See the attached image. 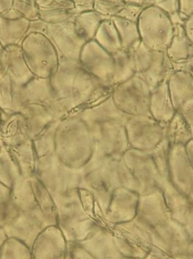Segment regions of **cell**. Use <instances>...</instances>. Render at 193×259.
Returning a JSON list of instances; mask_svg holds the SVG:
<instances>
[{
    "instance_id": "1",
    "label": "cell",
    "mask_w": 193,
    "mask_h": 259,
    "mask_svg": "<svg viewBox=\"0 0 193 259\" xmlns=\"http://www.w3.org/2000/svg\"><path fill=\"white\" fill-rule=\"evenodd\" d=\"M55 203L57 226L68 243H81L98 226L96 219L86 211L80 196L60 197Z\"/></svg>"
},
{
    "instance_id": "2",
    "label": "cell",
    "mask_w": 193,
    "mask_h": 259,
    "mask_svg": "<svg viewBox=\"0 0 193 259\" xmlns=\"http://www.w3.org/2000/svg\"><path fill=\"white\" fill-rule=\"evenodd\" d=\"M152 90L138 76L117 84L112 97L115 106L129 116L150 115V100Z\"/></svg>"
},
{
    "instance_id": "3",
    "label": "cell",
    "mask_w": 193,
    "mask_h": 259,
    "mask_svg": "<svg viewBox=\"0 0 193 259\" xmlns=\"http://www.w3.org/2000/svg\"><path fill=\"white\" fill-rule=\"evenodd\" d=\"M165 126L151 115L131 116L124 124L131 148L144 152L153 150L165 138Z\"/></svg>"
},
{
    "instance_id": "4",
    "label": "cell",
    "mask_w": 193,
    "mask_h": 259,
    "mask_svg": "<svg viewBox=\"0 0 193 259\" xmlns=\"http://www.w3.org/2000/svg\"><path fill=\"white\" fill-rule=\"evenodd\" d=\"M135 56L136 75L142 78L152 91L168 81L174 71L173 62L165 53L143 50L135 53Z\"/></svg>"
},
{
    "instance_id": "5",
    "label": "cell",
    "mask_w": 193,
    "mask_h": 259,
    "mask_svg": "<svg viewBox=\"0 0 193 259\" xmlns=\"http://www.w3.org/2000/svg\"><path fill=\"white\" fill-rule=\"evenodd\" d=\"M48 226L50 225L37 206L29 211H18L3 228L8 237L23 242L31 249L38 236Z\"/></svg>"
},
{
    "instance_id": "6",
    "label": "cell",
    "mask_w": 193,
    "mask_h": 259,
    "mask_svg": "<svg viewBox=\"0 0 193 259\" xmlns=\"http://www.w3.org/2000/svg\"><path fill=\"white\" fill-rule=\"evenodd\" d=\"M122 158L139 184L140 194L158 187L162 177L149 152L131 148Z\"/></svg>"
},
{
    "instance_id": "7",
    "label": "cell",
    "mask_w": 193,
    "mask_h": 259,
    "mask_svg": "<svg viewBox=\"0 0 193 259\" xmlns=\"http://www.w3.org/2000/svg\"><path fill=\"white\" fill-rule=\"evenodd\" d=\"M91 130L95 137V143L107 156L121 158L131 149L123 123L112 121Z\"/></svg>"
},
{
    "instance_id": "8",
    "label": "cell",
    "mask_w": 193,
    "mask_h": 259,
    "mask_svg": "<svg viewBox=\"0 0 193 259\" xmlns=\"http://www.w3.org/2000/svg\"><path fill=\"white\" fill-rule=\"evenodd\" d=\"M33 259H66L68 242L57 225L47 227L31 247Z\"/></svg>"
},
{
    "instance_id": "9",
    "label": "cell",
    "mask_w": 193,
    "mask_h": 259,
    "mask_svg": "<svg viewBox=\"0 0 193 259\" xmlns=\"http://www.w3.org/2000/svg\"><path fill=\"white\" fill-rule=\"evenodd\" d=\"M140 194L124 187L115 189L112 193L110 202L105 214V222L118 225L124 221L133 220L137 215Z\"/></svg>"
},
{
    "instance_id": "10",
    "label": "cell",
    "mask_w": 193,
    "mask_h": 259,
    "mask_svg": "<svg viewBox=\"0 0 193 259\" xmlns=\"http://www.w3.org/2000/svg\"><path fill=\"white\" fill-rule=\"evenodd\" d=\"M168 178L177 190L187 195L193 183V168L183 145L171 146Z\"/></svg>"
},
{
    "instance_id": "11",
    "label": "cell",
    "mask_w": 193,
    "mask_h": 259,
    "mask_svg": "<svg viewBox=\"0 0 193 259\" xmlns=\"http://www.w3.org/2000/svg\"><path fill=\"white\" fill-rule=\"evenodd\" d=\"M170 96L177 113L193 110V78L189 73L174 71L168 80Z\"/></svg>"
},
{
    "instance_id": "12",
    "label": "cell",
    "mask_w": 193,
    "mask_h": 259,
    "mask_svg": "<svg viewBox=\"0 0 193 259\" xmlns=\"http://www.w3.org/2000/svg\"><path fill=\"white\" fill-rule=\"evenodd\" d=\"M158 187L163 193L171 219L190 221L193 217V205L187 195L177 190L168 178H161Z\"/></svg>"
},
{
    "instance_id": "13",
    "label": "cell",
    "mask_w": 193,
    "mask_h": 259,
    "mask_svg": "<svg viewBox=\"0 0 193 259\" xmlns=\"http://www.w3.org/2000/svg\"><path fill=\"white\" fill-rule=\"evenodd\" d=\"M150 113L154 119L164 125L177 113L170 96L168 81L163 82L152 91Z\"/></svg>"
},
{
    "instance_id": "14",
    "label": "cell",
    "mask_w": 193,
    "mask_h": 259,
    "mask_svg": "<svg viewBox=\"0 0 193 259\" xmlns=\"http://www.w3.org/2000/svg\"><path fill=\"white\" fill-rule=\"evenodd\" d=\"M130 117L117 108L112 97H110L97 107L91 109L87 114L86 121L87 120L89 128L92 129L100 124L112 121L125 124Z\"/></svg>"
},
{
    "instance_id": "15",
    "label": "cell",
    "mask_w": 193,
    "mask_h": 259,
    "mask_svg": "<svg viewBox=\"0 0 193 259\" xmlns=\"http://www.w3.org/2000/svg\"><path fill=\"white\" fill-rule=\"evenodd\" d=\"M165 137L171 146H186L192 139V132L183 115L176 113L171 121L165 124Z\"/></svg>"
},
{
    "instance_id": "16",
    "label": "cell",
    "mask_w": 193,
    "mask_h": 259,
    "mask_svg": "<svg viewBox=\"0 0 193 259\" xmlns=\"http://www.w3.org/2000/svg\"><path fill=\"white\" fill-rule=\"evenodd\" d=\"M112 82L117 85L136 75L137 67L135 53L124 52L117 53L113 59Z\"/></svg>"
},
{
    "instance_id": "17",
    "label": "cell",
    "mask_w": 193,
    "mask_h": 259,
    "mask_svg": "<svg viewBox=\"0 0 193 259\" xmlns=\"http://www.w3.org/2000/svg\"><path fill=\"white\" fill-rule=\"evenodd\" d=\"M0 259H33L31 249L20 240L9 237L0 251Z\"/></svg>"
},
{
    "instance_id": "18",
    "label": "cell",
    "mask_w": 193,
    "mask_h": 259,
    "mask_svg": "<svg viewBox=\"0 0 193 259\" xmlns=\"http://www.w3.org/2000/svg\"><path fill=\"white\" fill-rule=\"evenodd\" d=\"M170 144L166 137L160 142L159 145L153 150L150 151L149 153L153 158V161L160 174L161 177L164 178H168V161H169Z\"/></svg>"
},
{
    "instance_id": "19",
    "label": "cell",
    "mask_w": 193,
    "mask_h": 259,
    "mask_svg": "<svg viewBox=\"0 0 193 259\" xmlns=\"http://www.w3.org/2000/svg\"><path fill=\"white\" fill-rule=\"evenodd\" d=\"M117 173H118V181L121 187L137 192L140 194L141 190H140L139 184L130 169L126 165L122 158H120L117 162Z\"/></svg>"
},
{
    "instance_id": "20",
    "label": "cell",
    "mask_w": 193,
    "mask_h": 259,
    "mask_svg": "<svg viewBox=\"0 0 193 259\" xmlns=\"http://www.w3.org/2000/svg\"><path fill=\"white\" fill-rule=\"evenodd\" d=\"M72 259H97L79 243H69Z\"/></svg>"
},
{
    "instance_id": "21",
    "label": "cell",
    "mask_w": 193,
    "mask_h": 259,
    "mask_svg": "<svg viewBox=\"0 0 193 259\" xmlns=\"http://www.w3.org/2000/svg\"><path fill=\"white\" fill-rule=\"evenodd\" d=\"M174 71H183L189 73L193 78V58L183 63L174 64Z\"/></svg>"
},
{
    "instance_id": "22",
    "label": "cell",
    "mask_w": 193,
    "mask_h": 259,
    "mask_svg": "<svg viewBox=\"0 0 193 259\" xmlns=\"http://www.w3.org/2000/svg\"><path fill=\"white\" fill-rule=\"evenodd\" d=\"M185 149H186V155H187L189 162L193 168V138L185 146Z\"/></svg>"
},
{
    "instance_id": "23",
    "label": "cell",
    "mask_w": 193,
    "mask_h": 259,
    "mask_svg": "<svg viewBox=\"0 0 193 259\" xmlns=\"http://www.w3.org/2000/svg\"><path fill=\"white\" fill-rule=\"evenodd\" d=\"M8 239H9V237L6 234V230L3 227L0 226V251H1L2 247H3V245Z\"/></svg>"
},
{
    "instance_id": "24",
    "label": "cell",
    "mask_w": 193,
    "mask_h": 259,
    "mask_svg": "<svg viewBox=\"0 0 193 259\" xmlns=\"http://www.w3.org/2000/svg\"><path fill=\"white\" fill-rule=\"evenodd\" d=\"M183 116V118L186 120L187 124H189V127H190L191 130H193V110L191 111V112H188V113L184 114V115H182Z\"/></svg>"
},
{
    "instance_id": "25",
    "label": "cell",
    "mask_w": 193,
    "mask_h": 259,
    "mask_svg": "<svg viewBox=\"0 0 193 259\" xmlns=\"http://www.w3.org/2000/svg\"><path fill=\"white\" fill-rule=\"evenodd\" d=\"M187 196L193 205V183L192 186H191L190 189H189V192H188Z\"/></svg>"
},
{
    "instance_id": "26",
    "label": "cell",
    "mask_w": 193,
    "mask_h": 259,
    "mask_svg": "<svg viewBox=\"0 0 193 259\" xmlns=\"http://www.w3.org/2000/svg\"><path fill=\"white\" fill-rule=\"evenodd\" d=\"M192 138H193V130H192Z\"/></svg>"
}]
</instances>
